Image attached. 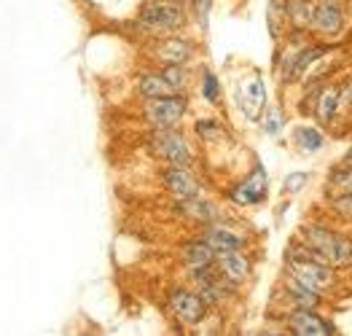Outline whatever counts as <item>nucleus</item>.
I'll return each mask as SVG.
<instances>
[{"mask_svg": "<svg viewBox=\"0 0 352 336\" xmlns=\"http://www.w3.org/2000/svg\"><path fill=\"white\" fill-rule=\"evenodd\" d=\"M325 258L320 250H315L312 245H294L288 250V267H291V275L307 285H312L315 291L328 288L333 282V272L331 267H325Z\"/></svg>", "mask_w": 352, "mask_h": 336, "instance_id": "f257e3e1", "label": "nucleus"}, {"mask_svg": "<svg viewBox=\"0 0 352 336\" xmlns=\"http://www.w3.org/2000/svg\"><path fill=\"white\" fill-rule=\"evenodd\" d=\"M266 194V181H264V172L258 170L253 178H248L242 186H236L234 191H232V197H234V202L239 205H256V202H261Z\"/></svg>", "mask_w": 352, "mask_h": 336, "instance_id": "9d476101", "label": "nucleus"}, {"mask_svg": "<svg viewBox=\"0 0 352 336\" xmlns=\"http://www.w3.org/2000/svg\"><path fill=\"white\" fill-rule=\"evenodd\" d=\"M197 132L205 137V135H218V126L215 124H210V122H199L197 124Z\"/></svg>", "mask_w": 352, "mask_h": 336, "instance_id": "c756f323", "label": "nucleus"}, {"mask_svg": "<svg viewBox=\"0 0 352 336\" xmlns=\"http://www.w3.org/2000/svg\"><path fill=\"white\" fill-rule=\"evenodd\" d=\"M264 126H266V132H277V129L283 126V111H272V113L266 116Z\"/></svg>", "mask_w": 352, "mask_h": 336, "instance_id": "393cba45", "label": "nucleus"}, {"mask_svg": "<svg viewBox=\"0 0 352 336\" xmlns=\"http://www.w3.org/2000/svg\"><path fill=\"white\" fill-rule=\"evenodd\" d=\"M288 293H291L301 306L318 304V299H320L312 285H307V282H301V280H296V277H291V282H288Z\"/></svg>", "mask_w": 352, "mask_h": 336, "instance_id": "6ab92c4d", "label": "nucleus"}, {"mask_svg": "<svg viewBox=\"0 0 352 336\" xmlns=\"http://www.w3.org/2000/svg\"><path fill=\"white\" fill-rule=\"evenodd\" d=\"M162 76H164V78H167V81H170V84H173L175 89L180 87V84H183V78H186V76H183V70H180L177 65H170V67H167V70H164Z\"/></svg>", "mask_w": 352, "mask_h": 336, "instance_id": "b1692460", "label": "nucleus"}, {"mask_svg": "<svg viewBox=\"0 0 352 336\" xmlns=\"http://www.w3.org/2000/svg\"><path fill=\"white\" fill-rule=\"evenodd\" d=\"M339 94H342L339 87H331V89H325V92L318 97V116H320L323 122H331V119H333L336 105H339Z\"/></svg>", "mask_w": 352, "mask_h": 336, "instance_id": "aec40b11", "label": "nucleus"}, {"mask_svg": "<svg viewBox=\"0 0 352 336\" xmlns=\"http://www.w3.org/2000/svg\"><path fill=\"white\" fill-rule=\"evenodd\" d=\"M304 237H307V245H312L315 250H320L328 261H336V264H347L352 261V243L328 232V229H320V226H307L304 229Z\"/></svg>", "mask_w": 352, "mask_h": 336, "instance_id": "f03ea898", "label": "nucleus"}, {"mask_svg": "<svg viewBox=\"0 0 352 336\" xmlns=\"http://www.w3.org/2000/svg\"><path fill=\"white\" fill-rule=\"evenodd\" d=\"M205 243L215 253H229V250H239L242 247V237H236L234 232H226V229H207Z\"/></svg>", "mask_w": 352, "mask_h": 336, "instance_id": "2eb2a0df", "label": "nucleus"}, {"mask_svg": "<svg viewBox=\"0 0 352 336\" xmlns=\"http://www.w3.org/2000/svg\"><path fill=\"white\" fill-rule=\"evenodd\" d=\"M347 164H350V167H352V148H350V151H347Z\"/></svg>", "mask_w": 352, "mask_h": 336, "instance_id": "7c9ffc66", "label": "nucleus"}, {"mask_svg": "<svg viewBox=\"0 0 352 336\" xmlns=\"http://www.w3.org/2000/svg\"><path fill=\"white\" fill-rule=\"evenodd\" d=\"M336 210H339V213L352 215V194H347V197H339V199H336Z\"/></svg>", "mask_w": 352, "mask_h": 336, "instance_id": "cd10ccee", "label": "nucleus"}, {"mask_svg": "<svg viewBox=\"0 0 352 336\" xmlns=\"http://www.w3.org/2000/svg\"><path fill=\"white\" fill-rule=\"evenodd\" d=\"M312 3L309 0H288L285 3V14H288V19L294 22L296 27H304V25H309L312 22Z\"/></svg>", "mask_w": 352, "mask_h": 336, "instance_id": "a211bd4d", "label": "nucleus"}, {"mask_svg": "<svg viewBox=\"0 0 352 336\" xmlns=\"http://www.w3.org/2000/svg\"><path fill=\"white\" fill-rule=\"evenodd\" d=\"M170 304H173V312H175L183 323H188V326L199 323L207 315V302L202 296L191 293V291H175L170 296Z\"/></svg>", "mask_w": 352, "mask_h": 336, "instance_id": "423d86ee", "label": "nucleus"}, {"mask_svg": "<svg viewBox=\"0 0 352 336\" xmlns=\"http://www.w3.org/2000/svg\"><path fill=\"white\" fill-rule=\"evenodd\" d=\"M183 258L188 261V267L191 269H199V267H207V264H212V258H215V250L210 247L207 243H191L186 250H183Z\"/></svg>", "mask_w": 352, "mask_h": 336, "instance_id": "f3484780", "label": "nucleus"}, {"mask_svg": "<svg viewBox=\"0 0 352 336\" xmlns=\"http://www.w3.org/2000/svg\"><path fill=\"white\" fill-rule=\"evenodd\" d=\"M138 89L146 100H153V97H170L175 94V87L164 78V76H156V73H148L138 81Z\"/></svg>", "mask_w": 352, "mask_h": 336, "instance_id": "4468645a", "label": "nucleus"}, {"mask_svg": "<svg viewBox=\"0 0 352 336\" xmlns=\"http://www.w3.org/2000/svg\"><path fill=\"white\" fill-rule=\"evenodd\" d=\"M264 84H261V78H250L245 87H242V92H239V105H242V111L250 116V119H256L258 113H261V108H264Z\"/></svg>", "mask_w": 352, "mask_h": 336, "instance_id": "1a4fd4ad", "label": "nucleus"}, {"mask_svg": "<svg viewBox=\"0 0 352 336\" xmlns=\"http://www.w3.org/2000/svg\"><path fill=\"white\" fill-rule=\"evenodd\" d=\"M205 97L207 100H218V81H215L212 73H207L205 76Z\"/></svg>", "mask_w": 352, "mask_h": 336, "instance_id": "a878e982", "label": "nucleus"}, {"mask_svg": "<svg viewBox=\"0 0 352 336\" xmlns=\"http://www.w3.org/2000/svg\"><path fill=\"white\" fill-rule=\"evenodd\" d=\"M291 328H294V334H298V336L333 334V326L325 323V320H320V317L312 315V312H294V315H291Z\"/></svg>", "mask_w": 352, "mask_h": 336, "instance_id": "0eeeda50", "label": "nucleus"}, {"mask_svg": "<svg viewBox=\"0 0 352 336\" xmlns=\"http://www.w3.org/2000/svg\"><path fill=\"white\" fill-rule=\"evenodd\" d=\"M210 3H212V0H194V8H197V16H199V19H207Z\"/></svg>", "mask_w": 352, "mask_h": 336, "instance_id": "c85d7f7f", "label": "nucleus"}, {"mask_svg": "<svg viewBox=\"0 0 352 336\" xmlns=\"http://www.w3.org/2000/svg\"><path fill=\"white\" fill-rule=\"evenodd\" d=\"M151 148L156 151V156H162V159L173 161L175 167H186V164L191 161V151H188V146L183 143V137H180V135L170 132V126H162V129L151 137Z\"/></svg>", "mask_w": 352, "mask_h": 336, "instance_id": "20e7f679", "label": "nucleus"}, {"mask_svg": "<svg viewBox=\"0 0 352 336\" xmlns=\"http://www.w3.org/2000/svg\"><path fill=\"white\" fill-rule=\"evenodd\" d=\"M186 22L183 8L173 3V0H156L148 3L146 8L140 11V25H146L151 30H175Z\"/></svg>", "mask_w": 352, "mask_h": 336, "instance_id": "7ed1b4c3", "label": "nucleus"}, {"mask_svg": "<svg viewBox=\"0 0 352 336\" xmlns=\"http://www.w3.org/2000/svg\"><path fill=\"white\" fill-rule=\"evenodd\" d=\"M347 89H350V92H352V84H350V87H347ZM350 100H352V94H350Z\"/></svg>", "mask_w": 352, "mask_h": 336, "instance_id": "2f4dec72", "label": "nucleus"}, {"mask_svg": "<svg viewBox=\"0 0 352 336\" xmlns=\"http://www.w3.org/2000/svg\"><path fill=\"white\" fill-rule=\"evenodd\" d=\"M342 22H344V16H342V11L333 3H320L312 11V25L320 32H339L342 30Z\"/></svg>", "mask_w": 352, "mask_h": 336, "instance_id": "9b49d317", "label": "nucleus"}, {"mask_svg": "<svg viewBox=\"0 0 352 336\" xmlns=\"http://www.w3.org/2000/svg\"><path fill=\"white\" fill-rule=\"evenodd\" d=\"M156 57H162L170 65H183V62L191 57V43L186 41H177V38H170V41H162L156 46Z\"/></svg>", "mask_w": 352, "mask_h": 336, "instance_id": "ddd939ff", "label": "nucleus"}, {"mask_svg": "<svg viewBox=\"0 0 352 336\" xmlns=\"http://www.w3.org/2000/svg\"><path fill=\"white\" fill-rule=\"evenodd\" d=\"M183 213L194 215V218H199V221H207V218H212V208L205 205V202H199V199H194V197H188L183 205Z\"/></svg>", "mask_w": 352, "mask_h": 336, "instance_id": "4be33fe9", "label": "nucleus"}, {"mask_svg": "<svg viewBox=\"0 0 352 336\" xmlns=\"http://www.w3.org/2000/svg\"><path fill=\"white\" fill-rule=\"evenodd\" d=\"M307 178H309L307 172H296V175H288V183H285V188H288V191H296V188H301V186L307 183Z\"/></svg>", "mask_w": 352, "mask_h": 336, "instance_id": "bb28decb", "label": "nucleus"}, {"mask_svg": "<svg viewBox=\"0 0 352 336\" xmlns=\"http://www.w3.org/2000/svg\"><path fill=\"white\" fill-rule=\"evenodd\" d=\"M215 256H218V269L229 277L232 282L245 280V277H248V272H250L248 261H245V258H242L236 250H229V253H215Z\"/></svg>", "mask_w": 352, "mask_h": 336, "instance_id": "f8f14e48", "label": "nucleus"}, {"mask_svg": "<svg viewBox=\"0 0 352 336\" xmlns=\"http://www.w3.org/2000/svg\"><path fill=\"white\" fill-rule=\"evenodd\" d=\"M352 194V167L347 164L344 170H333L331 178H328V197L331 199H339V197H347Z\"/></svg>", "mask_w": 352, "mask_h": 336, "instance_id": "dca6fc26", "label": "nucleus"}, {"mask_svg": "<svg viewBox=\"0 0 352 336\" xmlns=\"http://www.w3.org/2000/svg\"><path fill=\"white\" fill-rule=\"evenodd\" d=\"M296 143L301 148H307V151H318L323 146V135L318 129H312V126H298L296 129Z\"/></svg>", "mask_w": 352, "mask_h": 336, "instance_id": "412c9836", "label": "nucleus"}, {"mask_svg": "<svg viewBox=\"0 0 352 336\" xmlns=\"http://www.w3.org/2000/svg\"><path fill=\"white\" fill-rule=\"evenodd\" d=\"M183 113H186V97H175V94L153 97L146 105V116L156 126H173Z\"/></svg>", "mask_w": 352, "mask_h": 336, "instance_id": "39448f33", "label": "nucleus"}, {"mask_svg": "<svg viewBox=\"0 0 352 336\" xmlns=\"http://www.w3.org/2000/svg\"><path fill=\"white\" fill-rule=\"evenodd\" d=\"M164 183H167V188H170L175 197H180V199L197 197V191H199V186H197V181H194V175L186 172L183 167L167 170V172H164Z\"/></svg>", "mask_w": 352, "mask_h": 336, "instance_id": "6e6552de", "label": "nucleus"}, {"mask_svg": "<svg viewBox=\"0 0 352 336\" xmlns=\"http://www.w3.org/2000/svg\"><path fill=\"white\" fill-rule=\"evenodd\" d=\"M323 52H328V49H304V52L296 57L294 67L288 70V76H301V73H304V67H307V65H309L312 60H318Z\"/></svg>", "mask_w": 352, "mask_h": 336, "instance_id": "5701e85b", "label": "nucleus"}]
</instances>
